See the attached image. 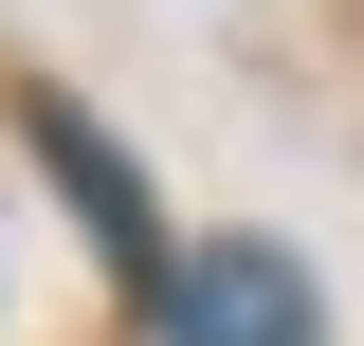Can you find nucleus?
Returning <instances> with one entry per match:
<instances>
[{
	"instance_id": "obj_1",
	"label": "nucleus",
	"mask_w": 364,
	"mask_h": 346,
	"mask_svg": "<svg viewBox=\"0 0 364 346\" xmlns=\"http://www.w3.org/2000/svg\"><path fill=\"white\" fill-rule=\"evenodd\" d=\"M164 346H310V273L273 237H219V256L164 273Z\"/></svg>"
}]
</instances>
